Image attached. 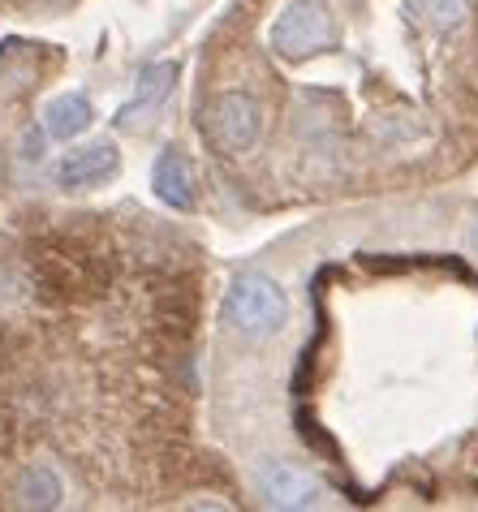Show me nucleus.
I'll list each match as a JSON object with an SVG mask.
<instances>
[{
	"mask_svg": "<svg viewBox=\"0 0 478 512\" xmlns=\"http://www.w3.org/2000/svg\"><path fill=\"white\" fill-rule=\"evenodd\" d=\"M65 491H61V478H56L52 465H31L26 474L18 478V504L22 508H61Z\"/></svg>",
	"mask_w": 478,
	"mask_h": 512,
	"instance_id": "obj_9",
	"label": "nucleus"
},
{
	"mask_svg": "<svg viewBox=\"0 0 478 512\" xmlns=\"http://www.w3.org/2000/svg\"><path fill=\"white\" fill-rule=\"evenodd\" d=\"M259 495L272 508H315V504H323L319 478H311L302 465H289V461H267L259 469Z\"/></svg>",
	"mask_w": 478,
	"mask_h": 512,
	"instance_id": "obj_4",
	"label": "nucleus"
},
{
	"mask_svg": "<svg viewBox=\"0 0 478 512\" xmlns=\"http://www.w3.org/2000/svg\"><path fill=\"white\" fill-rule=\"evenodd\" d=\"M224 315L242 336H276L289 319V297L272 276L242 272L224 293Z\"/></svg>",
	"mask_w": 478,
	"mask_h": 512,
	"instance_id": "obj_1",
	"label": "nucleus"
},
{
	"mask_svg": "<svg viewBox=\"0 0 478 512\" xmlns=\"http://www.w3.org/2000/svg\"><path fill=\"white\" fill-rule=\"evenodd\" d=\"M267 39H272L276 56H285V61H306V56L336 44V26L328 18V9L315 5V0H289V5L276 13Z\"/></svg>",
	"mask_w": 478,
	"mask_h": 512,
	"instance_id": "obj_2",
	"label": "nucleus"
},
{
	"mask_svg": "<svg viewBox=\"0 0 478 512\" xmlns=\"http://www.w3.org/2000/svg\"><path fill=\"white\" fill-rule=\"evenodd\" d=\"M259 130H263L259 104L246 91H224L212 104V134L224 151H250L259 142Z\"/></svg>",
	"mask_w": 478,
	"mask_h": 512,
	"instance_id": "obj_3",
	"label": "nucleus"
},
{
	"mask_svg": "<svg viewBox=\"0 0 478 512\" xmlns=\"http://www.w3.org/2000/svg\"><path fill=\"white\" fill-rule=\"evenodd\" d=\"M117 164H121V151H117V142H87V147H78V151H69L61 168H56V181H61L65 190H91V186H100V181H108L112 173H117Z\"/></svg>",
	"mask_w": 478,
	"mask_h": 512,
	"instance_id": "obj_5",
	"label": "nucleus"
},
{
	"mask_svg": "<svg viewBox=\"0 0 478 512\" xmlns=\"http://www.w3.org/2000/svg\"><path fill=\"white\" fill-rule=\"evenodd\" d=\"M405 13L427 31H457L470 18V0H410Z\"/></svg>",
	"mask_w": 478,
	"mask_h": 512,
	"instance_id": "obj_10",
	"label": "nucleus"
},
{
	"mask_svg": "<svg viewBox=\"0 0 478 512\" xmlns=\"http://www.w3.org/2000/svg\"><path fill=\"white\" fill-rule=\"evenodd\" d=\"M470 250L478 254V224H474V229H470Z\"/></svg>",
	"mask_w": 478,
	"mask_h": 512,
	"instance_id": "obj_11",
	"label": "nucleus"
},
{
	"mask_svg": "<svg viewBox=\"0 0 478 512\" xmlns=\"http://www.w3.org/2000/svg\"><path fill=\"white\" fill-rule=\"evenodd\" d=\"M91 121H95V108H91V99L82 95V91L56 95L52 104L44 108V130H48V138H56V142H69V138L87 134Z\"/></svg>",
	"mask_w": 478,
	"mask_h": 512,
	"instance_id": "obj_8",
	"label": "nucleus"
},
{
	"mask_svg": "<svg viewBox=\"0 0 478 512\" xmlns=\"http://www.w3.org/2000/svg\"><path fill=\"white\" fill-rule=\"evenodd\" d=\"M151 190L160 194V203H168L173 211H194V173L190 160L181 151H160L156 164H151Z\"/></svg>",
	"mask_w": 478,
	"mask_h": 512,
	"instance_id": "obj_7",
	"label": "nucleus"
},
{
	"mask_svg": "<svg viewBox=\"0 0 478 512\" xmlns=\"http://www.w3.org/2000/svg\"><path fill=\"white\" fill-rule=\"evenodd\" d=\"M173 82H177V61H160V65H147L143 74H138V91L134 99L117 112V130H134V125H143L151 112H156L168 91H173Z\"/></svg>",
	"mask_w": 478,
	"mask_h": 512,
	"instance_id": "obj_6",
	"label": "nucleus"
}]
</instances>
